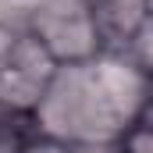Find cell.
Returning a JSON list of instances; mask_svg holds the SVG:
<instances>
[{
	"label": "cell",
	"mask_w": 153,
	"mask_h": 153,
	"mask_svg": "<svg viewBox=\"0 0 153 153\" xmlns=\"http://www.w3.org/2000/svg\"><path fill=\"white\" fill-rule=\"evenodd\" d=\"M29 117L36 135L57 146L114 143L128 125L150 117V71L121 50L57 64Z\"/></svg>",
	"instance_id": "cell-1"
},
{
	"label": "cell",
	"mask_w": 153,
	"mask_h": 153,
	"mask_svg": "<svg viewBox=\"0 0 153 153\" xmlns=\"http://www.w3.org/2000/svg\"><path fill=\"white\" fill-rule=\"evenodd\" d=\"M22 32L36 39L53 64H78L103 53L89 0H29Z\"/></svg>",
	"instance_id": "cell-2"
},
{
	"label": "cell",
	"mask_w": 153,
	"mask_h": 153,
	"mask_svg": "<svg viewBox=\"0 0 153 153\" xmlns=\"http://www.w3.org/2000/svg\"><path fill=\"white\" fill-rule=\"evenodd\" d=\"M103 50H125L128 39L150 25V0H89Z\"/></svg>",
	"instance_id": "cell-3"
},
{
	"label": "cell",
	"mask_w": 153,
	"mask_h": 153,
	"mask_svg": "<svg viewBox=\"0 0 153 153\" xmlns=\"http://www.w3.org/2000/svg\"><path fill=\"white\" fill-rule=\"evenodd\" d=\"M36 135L32 117L11 107H0V153H18L22 143H29Z\"/></svg>",
	"instance_id": "cell-4"
},
{
	"label": "cell",
	"mask_w": 153,
	"mask_h": 153,
	"mask_svg": "<svg viewBox=\"0 0 153 153\" xmlns=\"http://www.w3.org/2000/svg\"><path fill=\"white\" fill-rule=\"evenodd\" d=\"M117 153H150L153 150V139H150V117H143V121H135V125H128L121 135L114 139Z\"/></svg>",
	"instance_id": "cell-5"
},
{
	"label": "cell",
	"mask_w": 153,
	"mask_h": 153,
	"mask_svg": "<svg viewBox=\"0 0 153 153\" xmlns=\"http://www.w3.org/2000/svg\"><path fill=\"white\" fill-rule=\"evenodd\" d=\"M18 39H22V29H14V25H0V68H4L7 57L14 53Z\"/></svg>",
	"instance_id": "cell-6"
},
{
	"label": "cell",
	"mask_w": 153,
	"mask_h": 153,
	"mask_svg": "<svg viewBox=\"0 0 153 153\" xmlns=\"http://www.w3.org/2000/svg\"><path fill=\"white\" fill-rule=\"evenodd\" d=\"M18 153H64V146H57L53 139H43V135H32L29 143H22Z\"/></svg>",
	"instance_id": "cell-7"
},
{
	"label": "cell",
	"mask_w": 153,
	"mask_h": 153,
	"mask_svg": "<svg viewBox=\"0 0 153 153\" xmlns=\"http://www.w3.org/2000/svg\"><path fill=\"white\" fill-rule=\"evenodd\" d=\"M64 153H117L114 143H85V146H64Z\"/></svg>",
	"instance_id": "cell-8"
}]
</instances>
